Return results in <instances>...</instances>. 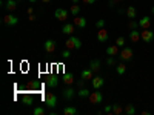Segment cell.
I'll return each instance as SVG.
<instances>
[{"mask_svg": "<svg viewBox=\"0 0 154 115\" xmlns=\"http://www.w3.org/2000/svg\"><path fill=\"white\" fill-rule=\"evenodd\" d=\"M23 101H25V105H26V106H29V105L32 103V98L28 95V97H25V98H23Z\"/></svg>", "mask_w": 154, "mask_h": 115, "instance_id": "obj_36", "label": "cell"}, {"mask_svg": "<svg viewBox=\"0 0 154 115\" xmlns=\"http://www.w3.org/2000/svg\"><path fill=\"white\" fill-rule=\"evenodd\" d=\"M62 57H63V58H69V57H71V49H68V48L63 49V51H62Z\"/></svg>", "mask_w": 154, "mask_h": 115, "instance_id": "obj_33", "label": "cell"}, {"mask_svg": "<svg viewBox=\"0 0 154 115\" xmlns=\"http://www.w3.org/2000/svg\"><path fill=\"white\" fill-rule=\"evenodd\" d=\"M91 84L94 89H100L102 86L105 84V80H103V77H100V75H96L93 77V80H91Z\"/></svg>", "mask_w": 154, "mask_h": 115, "instance_id": "obj_9", "label": "cell"}, {"mask_svg": "<svg viewBox=\"0 0 154 115\" xmlns=\"http://www.w3.org/2000/svg\"><path fill=\"white\" fill-rule=\"evenodd\" d=\"M43 103H45L48 108L54 109V108L57 106V95L53 94V92H46V94L43 95Z\"/></svg>", "mask_w": 154, "mask_h": 115, "instance_id": "obj_2", "label": "cell"}, {"mask_svg": "<svg viewBox=\"0 0 154 115\" xmlns=\"http://www.w3.org/2000/svg\"><path fill=\"white\" fill-rule=\"evenodd\" d=\"M89 69L93 72H99L100 71V60H91L89 61Z\"/></svg>", "mask_w": 154, "mask_h": 115, "instance_id": "obj_19", "label": "cell"}, {"mask_svg": "<svg viewBox=\"0 0 154 115\" xmlns=\"http://www.w3.org/2000/svg\"><path fill=\"white\" fill-rule=\"evenodd\" d=\"M45 83H46V86H48V87L54 89V87H57V86H59V77H57V75H48Z\"/></svg>", "mask_w": 154, "mask_h": 115, "instance_id": "obj_7", "label": "cell"}, {"mask_svg": "<svg viewBox=\"0 0 154 115\" xmlns=\"http://www.w3.org/2000/svg\"><path fill=\"white\" fill-rule=\"evenodd\" d=\"M26 89H28L29 92H37L38 89H40V84H38L37 80H31V81L26 83Z\"/></svg>", "mask_w": 154, "mask_h": 115, "instance_id": "obj_13", "label": "cell"}, {"mask_svg": "<svg viewBox=\"0 0 154 115\" xmlns=\"http://www.w3.org/2000/svg\"><path fill=\"white\" fill-rule=\"evenodd\" d=\"M125 114H126V115H134V114H136V108H134L133 105H128V106L125 108Z\"/></svg>", "mask_w": 154, "mask_h": 115, "instance_id": "obj_30", "label": "cell"}, {"mask_svg": "<svg viewBox=\"0 0 154 115\" xmlns=\"http://www.w3.org/2000/svg\"><path fill=\"white\" fill-rule=\"evenodd\" d=\"M3 23L6 25V26H16V25L19 23V19L16 16H12V14H8L3 17Z\"/></svg>", "mask_w": 154, "mask_h": 115, "instance_id": "obj_8", "label": "cell"}, {"mask_svg": "<svg viewBox=\"0 0 154 115\" xmlns=\"http://www.w3.org/2000/svg\"><path fill=\"white\" fill-rule=\"evenodd\" d=\"M62 80H63V83H65L66 86H71L74 83V75L72 74H65L62 77Z\"/></svg>", "mask_w": 154, "mask_h": 115, "instance_id": "obj_20", "label": "cell"}, {"mask_svg": "<svg viewBox=\"0 0 154 115\" xmlns=\"http://www.w3.org/2000/svg\"><path fill=\"white\" fill-rule=\"evenodd\" d=\"M116 45H117L119 48H123L125 46V38L123 37H117L116 38Z\"/></svg>", "mask_w": 154, "mask_h": 115, "instance_id": "obj_32", "label": "cell"}, {"mask_svg": "<svg viewBox=\"0 0 154 115\" xmlns=\"http://www.w3.org/2000/svg\"><path fill=\"white\" fill-rule=\"evenodd\" d=\"M152 14H154V6H152Z\"/></svg>", "mask_w": 154, "mask_h": 115, "instance_id": "obj_45", "label": "cell"}, {"mask_svg": "<svg viewBox=\"0 0 154 115\" xmlns=\"http://www.w3.org/2000/svg\"><path fill=\"white\" fill-rule=\"evenodd\" d=\"M119 46L117 45H111V46H108L106 48V54L108 55H111V57H114V55H119Z\"/></svg>", "mask_w": 154, "mask_h": 115, "instance_id": "obj_16", "label": "cell"}, {"mask_svg": "<svg viewBox=\"0 0 154 115\" xmlns=\"http://www.w3.org/2000/svg\"><path fill=\"white\" fill-rule=\"evenodd\" d=\"M130 40H131L133 43H136V42L140 40V31H139V29H131V32H130Z\"/></svg>", "mask_w": 154, "mask_h": 115, "instance_id": "obj_18", "label": "cell"}, {"mask_svg": "<svg viewBox=\"0 0 154 115\" xmlns=\"http://www.w3.org/2000/svg\"><path fill=\"white\" fill-rule=\"evenodd\" d=\"M103 112H106V114H111V112H112V105H108V106H105Z\"/></svg>", "mask_w": 154, "mask_h": 115, "instance_id": "obj_37", "label": "cell"}, {"mask_svg": "<svg viewBox=\"0 0 154 115\" xmlns=\"http://www.w3.org/2000/svg\"><path fill=\"white\" fill-rule=\"evenodd\" d=\"M88 98H89V103H91V105H99V103H102V94L97 91V89L89 94Z\"/></svg>", "mask_w": 154, "mask_h": 115, "instance_id": "obj_6", "label": "cell"}, {"mask_svg": "<svg viewBox=\"0 0 154 115\" xmlns=\"http://www.w3.org/2000/svg\"><path fill=\"white\" fill-rule=\"evenodd\" d=\"M82 2L85 5H93V3H96V0H82Z\"/></svg>", "mask_w": 154, "mask_h": 115, "instance_id": "obj_38", "label": "cell"}, {"mask_svg": "<svg viewBox=\"0 0 154 115\" xmlns=\"http://www.w3.org/2000/svg\"><path fill=\"white\" fill-rule=\"evenodd\" d=\"M139 26H140V29H149V26H151V19H149L148 16H143L142 19L139 20Z\"/></svg>", "mask_w": 154, "mask_h": 115, "instance_id": "obj_12", "label": "cell"}, {"mask_svg": "<svg viewBox=\"0 0 154 115\" xmlns=\"http://www.w3.org/2000/svg\"><path fill=\"white\" fill-rule=\"evenodd\" d=\"M37 2V0H29V3H35Z\"/></svg>", "mask_w": 154, "mask_h": 115, "instance_id": "obj_43", "label": "cell"}, {"mask_svg": "<svg viewBox=\"0 0 154 115\" xmlns=\"http://www.w3.org/2000/svg\"><path fill=\"white\" fill-rule=\"evenodd\" d=\"M136 16H137V11H136V8H134V6H128V8H126V17L131 20V19H134Z\"/></svg>", "mask_w": 154, "mask_h": 115, "instance_id": "obj_22", "label": "cell"}, {"mask_svg": "<svg viewBox=\"0 0 154 115\" xmlns=\"http://www.w3.org/2000/svg\"><path fill=\"white\" fill-rule=\"evenodd\" d=\"M80 46H82V40L79 37H75V35H69V38L65 42V48H68V49H80Z\"/></svg>", "mask_w": 154, "mask_h": 115, "instance_id": "obj_1", "label": "cell"}, {"mask_svg": "<svg viewBox=\"0 0 154 115\" xmlns=\"http://www.w3.org/2000/svg\"><path fill=\"white\" fill-rule=\"evenodd\" d=\"M46 114V111L42 108V106H37V108H34V115H45Z\"/></svg>", "mask_w": 154, "mask_h": 115, "instance_id": "obj_31", "label": "cell"}, {"mask_svg": "<svg viewBox=\"0 0 154 115\" xmlns=\"http://www.w3.org/2000/svg\"><path fill=\"white\" fill-rule=\"evenodd\" d=\"M28 20H29V22H34V20H35V16H34V14H29Z\"/></svg>", "mask_w": 154, "mask_h": 115, "instance_id": "obj_40", "label": "cell"}, {"mask_svg": "<svg viewBox=\"0 0 154 115\" xmlns=\"http://www.w3.org/2000/svg\"><path fill=\"white\" fill-rule=\"evenodd\" d=\"M63 114H65V115H75L77 114V109L72 108V106H66L65 109H63Z\"/></svg>", "mask_w": 154, "mask_h": 115, "instance_id": "obj_26", "label": "cell"}, {"mask_svg": "<svg viewBox=\"0 0 154 115\" xmlns=\"http://www.w3.org/2000/svg\"><path fill=\"white\" fill-rule=\"evenodd\" d=\"M116 72H117L119 75H123L126 72V65L125 63H119V65L116 66Z\"/></svg>", "mask_w": 154, "mask_h": 115, "instance_id": "obj_25", "label": "cell"}, {"mask_svg": "<svg viewBox=\"0 0 154 115\" xmlns=\"http://www.w3.org/2000/svg\"><path fill=\"white\" fill-rule=\"evenodd\" d=\"M74 28H75L74 23H65V25H63V28H62V32L66 34V35H72L74 34Z\"/></svg>", "mask_w": 154, "mask_h": 115, "instance_id": "obj_14", "label": "cell"}, {"mask_svg": "<svg viewBox=\"0 0 154 115\" xmlns=\"http://www.w3.org/2000/svg\"><path fill=\"white\" fill-rule=\"evenodd\" d=\"M69 12H71V16H72V17H75V16H79V14H80V6L77 5V3L71 5V8H69Z\"/></svg>", "mask_w": 154, "mask_h": 115, "instance_id": "obj_24", "label": "cell"}, {"mask_svg": "<svg viewBox=\"0 0 154 115\" xmlns=\"http://www.w3.org/2000/svg\"><path fill=\"white\" fill-rule=\"evenodd\" d=\"M72 23L75 25V28L83 29V28L86 26V19H85V17H80V16H75V17L72 19Z\"/></svg>", "mask_w": 154, "mask_h": 115, "instance_id": "obj_10", "label": "cell"}, {"mask_svg": "<svg viewBox=\"0 0 154 115\" xmlns=\"http://www.w3.org/2000/svg\"><path fill=\"white\" fill-rule=\"evenodd\" d=\"M74 95H75V92H74V89H72V87H69V86L65 87V91H63V97H65L66 100H71Z\"/></svg>", "mask_w": 154, "mask_h": 115, "instance_id": "obj_21", "label": "cell"}, {"mask_svg": "<svg viewBox=\"0 0 154 115\" xmlns=\"http://www.w3.org/2000/svg\"><path fill=\"white\" fill-rule=\"evenodd\" d=\"M54 16H56V19H57V20L65 22V20L68 19V16H69V11L63 9V8H57V9L54 11Z\"/></svg>", "mask_w": 154, "mask_h": 115, "instance_id": "obj_5", "label": "cell"}, {"mask_svg": "<svg viewBox=\"0 0 154 115\" xmlns=\"http://www.w3.org/2000/svg\"><path fill=\"white\" fill-rule=\"evenodd\" d=\"M108 37H109L108 29L100 28V29L97 31V42H106V40H108Z\"/></svg>", "mask_w": 154, "mask_h": 115, "instance_id": "obj_11", "label": "cell"}, {"mask_svg": "<svg viewBox=\"0 0 154 115\" xmlns=\"http://www.w3.org/2000/svg\"><path fill=\"white\" fill-rule=\"evenodd\" d=\"M17 2H20V0H17Z\"/></svg>", "mask_w": 154, "mask_h": 115, "instance_id": "obj_46", "label": "cell"}, {"mask_svg": "<svg viewBox=\"0 0 154 115\" xmlns=\"http://www.w3.org/2000/svg\"><path fill=\"white\" fill-rule=\"evenodd\" d=\"M42 2H43V3H49V2H51V0H42Z\"/></svg>", "mask_w": 154, "mask_h": 115, "instance_id": "obj_42", "label": "cell"}, {"mask_svg": "<svg viewBox=\"0 0 154 115\" xmlns=\"http://www.w3.org/2000/svg\"><path fill=\"white\" fill-rule=\"evenodd\" d=\"M116 3H117L116 0H109V6H111V8H114V6H116Z\"/></svg>", "mask_w": 154, "mask_h": 115, "instance_id": "obj_39", "label": "cell"}, {"mask_svg": "<svg viewBox=\"0 0 154 115\" xmlns=\"http://www.w3.org/2000/svg\"><path fill=\"white\" fill-rule=\"evenodd\" d=\"M128 28L130 29H139L140 26H139V22H136L134 19H131L130 22H128Z\"/></svg>", "mask_w": 154, "mask_h": 115, "instance_id": "obj_28", "label": "cell"}, {"mask_svg": "<svg viewBox=\"0 0 154 115\" xmlns=\"http://www.w3.org/2000/svg\"><path fill=\"white\" fill-rule=\"evenodd\" d=\"M71 2H72V3H79V2H80V0H71Z\"/></svg>", "mask_w": 154, "mask_h": 115, "instance_id": "obj_41", "label": "cell"}, {"mask_svg": "<svg viewBox=\"0 0 154 115\" xmlns=\"http://www.w3.org/2000/svg\"><path fill=\"white\" fill-rule=\"evenodd\" d=\"M106 65H108V66H112V65H116V61H114V58H112L111 55L106 58Z\"/></svg>", "mask_w": 154, "mask_h": 115, "instance_id": "obj_35", "label": "cell"}, {"mask_svg": "<svg viewBox=\"0 0 154 115\" xmlns=\"http://www.w3.org/2000/svg\"><path fill=\"white\" fill-rule=\"evenodd\" d=\"M96 26L100 29V28H105V20L103 19H100V20H97V23H96Z\"/></svg>", "mask_w": 154, "mask_h": 115, "instance_id": "obj_34", "label": "cell"}, {"mask_svg": "<svg viewBox=\"0 0 154 115\" xmlns=\"http://www.w3.org/2000/svg\"><path fill=\"white\" fill-rule=\"evenodd\" d=\"M122 112H123V109H122L120 105H117V103L112 105V114H114V115H120Z\"/></svg>", "mask_w": 154, "mask_h": 115, "instance_id": "obj_27", "label": "cell"}, {"mask_svg": "<svg viewBox=\"0 0 154 115\" xmlns=\"http://www.w3.org/2000/svg\"><path fill=\"white\" fill-rule=\"evenodd\" d=\"M140 38H142L145 43H151L154 40V32L151 29H142L140 31Z\"/></svg>", "mask_w": 154, "mask_h": 115, "instance_id": "obj_4", "label": "cell"}, {"mask_svg": "<svg viewBox=\"0 0 154 115\" xmlns=\"http://www.w3.org/2000/svg\"><path fill=\"white\" fill-rule=\"evenodd\" d=\"M80 77H82L83 80H93V77H94V72H93L91 69L88 68V69H83V71H82Z\"/></svg>", "mask_w": 154, "mask_h": 115, "instance_id": "obj_17", "label": "cell"}, {"mask_svg": "<svg viewBox=\"0 0 154 115\" xmlns=\"http://www.w3.org/2000/svg\"><path fill=\"white\" fill-rule=\"evenodd\" d=\"M116 2H117V3H119V2H123V0H116Z\"/></svg>", "mask_w": 154, "mask_h": 115, "instance_id": "obj_44", "label": "cell"}, {"mask_svg": "<svg viewBox=\"0 0 154 115\" xmlns=\"http://www.w3.org/2000/svg\"><path fill=\"white\" fill-rule=\"evenodd\" d=\"M119 55H120V60H123V61H128V60H131V58H133V55H134V52H133V48L123 46V48L120 49Z\"/></svg>", "mask_w": 154, "mask_h": 115, "instance_id": "obj_3", "label": "cell"}, {"mask_svg": "<svg viewBox=\"0 0 154 115\" xmlns=\"http://www.w3.org/2000/svg\"><path fill=\"white\" fill-rule=\"evenodd\" d=\"M5 8L8 11H14L17 8V0H8V2L5 3Z\"/></svg>", "mask_w": 154, "mask_h": 115, "instance_id": "obj_23", "label": "cell"}, {"mask_svg": "<svg viewBox=\"0 0 154 115\" xmlns=\"http://www.w3.org/2000/svg\"><path fill=\"white\" fill-rule=\"evenodd\" d=\"M43 49L46 51V52H54L56 51V42L54 40H46L45 43H43Z\"/></svg>", "mask_w": 154, "mask_h": 115, "instance_id": "obj_15", "label": "cell"}, {"mask_svg": "<svg viewBox=\"0 0 154 115\" xmlns=\"http://www.w3.org/2000/svg\"><path fill=\"white\" fill-rule=\"evenodd\" d=\"M89 94H91V92H89V91H88V89H86V87H82V89H80V91H79V92H77V95H79L80 98H83V97H89Z\"/></svg>", "mask_w": 154, "mask_h": 115, "instance_id": "obj_29", "label": "cell"}]
</instances>
